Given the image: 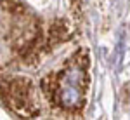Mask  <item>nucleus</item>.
Returning a JSON list of instances; mask_svg holds the SVG:
<instances>
[{"mask_svg": "<svg viewBox=\"0 0 130 120\" xmlns=\"http://www.w3.org/2000/svg\"><path fill=\"white\" fill-rule=\"evenodd\" d=\"M80 71L70 70L61 82L59 89V103L64 108H76L82 104V92H80Z\"/></svg>", "mask_w": 130, "mask_h": 120, "instance_id": "f257e3e1", "label": "nucleus"}]
</instances>
